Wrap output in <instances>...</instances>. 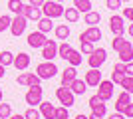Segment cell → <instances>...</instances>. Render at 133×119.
Here are the masks:
<instances>
[{"instance_id": "28", "label": "cell", "mask_w": 133, "mask_h": 119, "mask_svg": "<svg viewBox=\"0 0 133 119\" xmlns=\"http://www.w3.org/2000/svg\"><path fill=\"white\" fill-rule=\"evenodd\" d=\"M64 16H66V20L70 24H74V22L79 20V12L76 10V8H64Z\"/></svg>"}, {"instance_id": "33", "label": "cell", "mask_w": 133, "mask_h": 119, "mask_svg": "<svg viewBox=\"0 0 133 119\" xmlns=\"http://www.w3.org/2000/svg\"><path fill=\"white\" fill-rule=\"evenodd\" d=\"M10 115H12V107H10V103L0 101V119H8Z\"/></svg>"}, {"instance_id": "36", "label": "cell", "mask_w": 133, "mask_h": 119, "mask_svg": "<svg viewBox=\"0 0 133 119\" xmlns=\"http://www.w3.org/2000/svg\"><path fill=\"white\" fill-rule=\"evenodd\" d=\"M56 119H70V113H68V107H56Z\"/></svg>"}, {"instance_id": "20", "label": "cell", "mask_w": 133, "mask_h": 119, "mask_svg": "<svg viewBox=\"0 0 133 119\" xmlns=\"http://www.w3.org/2000/svg\"><path fill=\"white\" fill-rule=\"evenodd\" d=\"M129 103H131V95H129L127 91L119 93V95H117V101H115V111H119V113H121V111L127 107Z\"/></svg>"}, {"instance_id": "35", "label": "cell", "mask_w": 133, "mask_h": 119, "mask_svg": "<svg viewBox=\"0 0 133 119\" xmlns=\"http://www.w3.org/2000/svg\"><path fill=\"white\" fill-rule=\"evenodd\" d=\"M10 20H12V18L8 16V14H2V16H0V34L10 28Z\"/></svg>"}, {"instance_id": "27", "label": "cell", "mask_w": 133, "mask_h": 119, "mask_svg": "<svg viewBox=\"0 0 133 119\" xmlns=\"http://www.w3.org/2000/svg\"><path fill=\"white\" fill-rule=\"evenodd\" d=\"M74 8L78 12H83V14H85V12L91 10V2H89V0H74Z\"/></svg>"}, {"instance_id": "21", "label": "cell", "mask_w": 133, "mask_h": 119, "mask_svg": "<svg viewBox=\"0 0 133 119\" xmlns=\"http://www.w3.org/2000/svg\"><path fill=\"white\" fill-rule=\"evenodd\" d=\"M117 54H119V62H123V64L133 62V46H131V42H129L127 46H123Z\"/></svg>"}, {"instance_id": "39", "label": "cell", "mask_w": 133, "mask_h": 119, "mask_svg": "<svg viewBox=\"0 0 133 119\" xmlns=\"http://www.w3.org/2000/svg\"><path fill=\"white\" fill-rule=\"evenodd\" d=\"M91 52H94V44H91V42H82V54H91Z\"/></svg>"}, {"instance_id": "38", "label": "cell", "mask_w": 133, "mask_h": 119, "mask_svg": "<svg viewBox=\"0 0 133 119\" xmlns=\"http://www.w3.org/2000/svg\"><path fill=\"white\" fill-rule=\"evenodd\" d=\"M123 78H125V74H121V72H115V69L111 72V81H113V83H121Z\"/></svg>"}, {"instance_id": "23", "label": "cell", "mask_w": 133, "mask_h": 119, "mask_svg": "<svg viewBox=\"0 0 133 119\" xmlns=\"http://www.w3.org/2000/svg\"><path fill=\"white\" fill-rule=\"evenodd\" d=\"M83 22L88 24V26H97V24L101 22V14H99V12L89 10V12H85V16H83Z\"/></svg>"}, {"instance_id": "50", "label": "cell", "mask_w": 133, "mask_h": 119, "mask_svg": "<svg viewBox=\"0 0 133 119\" xmlns=\"http://www.w3.org/2000/svg\"><path fill=\"white\" fill-rule=\"evenodd\" d=\"M129 36H131V38H133V22L129 24Z\"/></svg>"}, {"instance_id": "19", "label": "cell", "mask_w": 133, "mask_h": 119, "mask_svg": "<svg viewBox=\"0 0 133 119\" xmlns=\"http://www.w3.org/2000/svg\"><path fill=\"white\" fill-rule=\"evenodd\" d=\"M70 89H72V93L74 95H83L85 91H88V83L83 81V79H74L72 83H70Z\"/></svg>"}, {"instance_id": "53", "label": "cell", "mask_w": 133, "mask_h": 119, "mask_svg": "<svg viewBox=\"0 0 133 119\" xmlns=\"http://www.w3.org/2000/svg\"><path fill=\"white\" fill-rule=\"evenodd\" d=\"M121 2H129V0H121Z\"/></svg>"}, {"instance_id": "5", "label": "cell", "mask_w": 133, "mask_h": 119, "mask_svg": "<svg viewBox=\"0 0 133 119\" xmlns=\"http://www.w3.org/2000/svg\"><path fill=\"white\" fill-rule=\"evenodd\" d=\"M36 74H38L40 79H52L58 74V66H56L54 62H48V60H46V62H42L38 68H36Z\"/></svg>"}, {"instance_id": "6", "label": "cell", "mask_w": 133, "mask_h": 119, "mask_svg": "<svg viewBox=\"0 0 133 119\" xmlns=\"http://www.w3.org/2000/svg\"><path fill=\"white\" fill-rule=\"evenodd\" d=\"M113 81L111 79H101L99 83H97V93L95 95L99 97L101 101H109L111 97H113Z\"/></svg>"}, {"instance_id": "37", "label": "cell", "mask_w": 133, "mask_h": 119, "mask_svg": "<svg viewBox=\"0 0 133 119\" xmlns=\"http://www.w3.org/2000/svg\"><path fill=\"white\" fill-rule=\"evenodd\" d=\"M105 6L109 10H117V8H121V0H105Z\"/></svg>"}, {"instance_id": "24", "label": "cell", "mask_w": 133, "mask_h": 119, "mask_svg": "<svg viewBox=\"0 0 133 119\" xmlns=\"http://www.w3.org/2000/svg\"><path fill=\"white\" fill-rule=\"evenodd\" d=\"M68 64H70V66H74V68H78L79 64H82V52H78V50H70V54H68Z\"/></svg>"}, {"instance_id": "34", "label": "cell", "mask_w": 133, "mask_h": 119, "mask_svg": "<svg viewBox=\"0 0 133 119\" xmlns=\"http://www.w3.org/2000/svg\"><path fill=\"white\" fill-rule=\"evenodd\" d=\"M22 115H24V119H42V115H40V111L36 107H28Z\"/></svg>"}, {"instance_id": "9", "label": "cell", "mask_w": 133, "mask_h": 119, "mask_svg": "<svg viewBox=\"0 0 133 119\" xmlns=\"http://www.w3.org/2000/svg\"><path fill=\"white\" fill-rule=\"evenodd\" d=\"M99 40H101L99 26H89L85 32L79 34V42H91V44H95V42H99Z\"/></svg>"}, {"instance_id": "16", "label": "cell", "mask_w": 133, "mask_h": 119, "mask_svg": "<svg viewBox=\"0 0 133 119\" xmlns=\"http://www.w3.org/2000/svg\"><path fill=\"white\" fill-rule=\"evenodd\" d=\"M22 16L26 20H34V22H38L40 18H42V10L36 8V6H30V4H24L22 8Z\"/></svg>"}, {"instance_id": "32", "label": "cell", "mask_w": 133, "mask_h": 119, "mask_svg": "<svg viewBox=\"0 0 133 119\" xmlns=\"http://www.w3.org/2000/svg\"><path fill=\"white\" fill-rule=\"evenodd\" d=\"M12 62H14V54H12V52H8V50H4L2 52V54H0V64H2V66H12Z\"/></svg>"}, {"instance_id": "42", "label": "cell", "mask_w": 133, "mask_h": 119, "mask_svg": "<svg viewBox=\"0 0 133 119\" xmlns=\"http://www.w3.org/2000/svg\"><path fill=\"white\" fill-rule=\"evenodd\" d=\"M125 75H133V62L125 64Z\"/></svg>"}, {"instance_id": "44", "label": "cell", "mask_w": 133, "mask_h": 119, "mask_svg": "<svg viewBox=\"0 0 133 119\" xmlns=\"http://www.w3.org/2000/svg\"><path fill=\"white\" fill-rule=\"evenodd\" d=\"M113 69H115V72H121V74H125V64H123V62L115 64V68H113Z\"/></svg>"}, {"instance_id": "12", "label": "cell", "mask_w": 133, "mask_h": 119, "mask_svg": "<svg viewBox=\"0 0 133 119\" xmlns=\"http://www.w3.org/2000/svg\"><path fill=\"white\" fill-rule=\"evenodd\" d=\"M40 81L42 79L38 78V74H32V72H22V74L18 75V85L30 87V85H40Z\"/></svg>"}, {"instance_id": "18", "label": "cell", "mask_w": 133, "mask_h": 119, "mask_svg": "<svg viewBox=\"0 0 133 119\" xmlns=\"http://www.w3.org/2000/svg\"><path fill=\"white\" fill-rule=\"evenodd\" d=\"M76 78H78V69L74 68V66H68V68L62 72V85H64V87H70V83H72Z\"/></svg>"}, {"instance_id": "31", "label": "cell", "mask_w": 133, "mask_h": 119, "mask_svg": "<svg viewBox=\"0 0 133 119\" xmlns=\"http://www.w3.org/2000/svg\"><path fill=\"white\" fill-rule=\"evenodd\" d=\"M70 50H72V46L68 44L66 40L62 42V44H58V58H62V60H66L68 54H70Z\"/></svg>"}, {"instance_id": "45", "label": "cell", "mask_w": 133, "mask_h": 119, "mask_svg": "<svg viewBox=\"0 0 133 119\" xmlns=\"http://www.w3.org/2000/svg\"><path fill=\"white\" fill-rule=\"evenodd\" d=\"M109 119H125V115L119 113V111H115V113H111V115H109Z\"/></svg>"}, {"instance_id": "49", "label": "cell", "mask_w": 133, "mask_h": 119, "mask_svg": "<svg viewBox=\"0 0 133 119\" xmlns=\"http://www.w3.org/2000/svg\"><path fill=\"white\" fill-rule=\"evenodd\" d=\"M76 119H88V115H83V113H78V115H76Z\"/></svg>"}, {"instance_id": "26", "label": "cell", "mask_w": 133, "mask_h": 119, "mask_svg": "<svg viewBox=\"0 0 133 119\" xmlns=\"http://www.w3.org/2000/svg\"><path fill=\"white\" fill-rule=\"evenodd\" d=\"M129 42H131V40H127L125 36H115V38L111 40V48H113L115 52H119V50L123 48V46H127Z\"/></svg>"}, {"instance_id": "7", "label": "cell", "mask_w": 133, "mask_h": 119, "mask_svg": "<svg viewBox=\"0 0 133 119\" xmlns=\"http://www.w3.org/2000/svg\"><path fill=\"white\" fill-rule=\"evenodd\" d=\"M26 26H28V20L22 16V14H16V16L10 20V32L14 38H18V36H22L24 32H26Z\"/></svg>"}, {"instance_id": "47", "label": "cell", "mask_w": 133, "mask_h": 119, "mask_svg": "<svg viewBox=\"0 0 133 119\" xmlns=\"http://www.w3.org/2000/svg\"><path fill=\"white\" fill-rule=\"evenodd\" d=\"M88 119H101V117H99V115H95L94 111H91V115H88Z\"/></svg>"}, {"instance_id": "51", "label": "cell", "mask_w": 133, "mask_h": 119, "mask_svg": "<svg viewBox=\"0 0 133 119\" xmlns=\"http://www.w3.org/2000/svg\"><path fill=\"white\" fill-rule=\"evenodd\" d=\"M0 101H2V87H0Z\"/></svg>"}, {"instance_id": "4", "label": "cell", "mask_w": 133, "mask_h": 119, "mask_svg": "<svg viewBox=\"0 0 133 119\" xmlns=\"http://www.w3.org/2000/svg\"><path fill=\"white\" fill-rule=\"evenodd\" d=\"M107 60V52L103 50V48H94V52L89 54L88 58V64H89V68H95V69H99L103 64H105Z\"/></svg>"}, {"instance_id": "15", "label": "cell", "mask_w": 133, "mask_h": 119, "mask_svg": "<svg viewBox=\"0 0 133 119\" xmlns=\"http://www.w3.org/2000/svg\"><path fill=\"white\" fill-rule=\"evenodd\" d=\"M38 107H40L38 111H40V115H42V119H56V107L50 101H40Z\"/></svg>"}, {"instance_id": "11", "label": "cell", "mask_w": 133, "mask_h": 119, "mask_svg": "<svg viewBox=\"0 0 133 119\" xmlns=\"http://www.w3.org/2000/svg\"><path fill=\"white\" fill-rule=\"evenodd\" d=\"M40 50H42V58L48 60V62H52L54 58H58V44H56L54 40H48Z\"/></svg>"}, {"instance_id": "48", "label": "cell", "mask_w": 133, "mask_h": 119, "mask_svg": "<svg viewBox=\"0 0 133 119\" xmlns=\"http://www.w3.org/2000/svg\"><path fill=\"white\" fill-rule=\"evenodd\" d=\"M8 119H24V115H10Z\"/></svg>"}, {"instance_id": "30", "label": "cell", "mask_w": 133, "mask_h": 119, "mask_svg": "<svg viewBox=\"0 0 133 119\" xmlns=\"http://www.w3.org/2000/svg\"><path fill=\"white\" fill-rule=\"evenodd\" d=\"M119 85L123 87V91H127L129 95H133V75H125Z\"/></svg>"}, {"instance_id": "14", "label": "cell", "mask_w": 133, "mask_h": 119, "mask_svg": "<svg viewBox=\"0 0 133 119\" xmlns=\"http://www.w3.org/2000/svg\"><path fill=\"white\" fill-rule=\"evenodd\" d=\"M83 81L88 83V87H97V83L101 81V72L95 68H89V72H85Z\"/></svg>"}, {"instance_id": "29", "label": "cell", "mask_w": 133, "mask_h": 119, "mask_svg": "<svg viewBox=\"0 0 133 119\" xmlns=\"http://www.w3.org/2000/svg\"><path fill=\"white\" fill-rule=\"evenodd\" d=\"M22 8H24L22 0H8V10H10V12H14V14H22Z\"/></svg>"}, {"instance_id": "10", "label": "cell", "mask_w": 133, "mask_h": 119, "mask_svg": "<svg viewBox=\"0 0 133 119\" xmlns=\"http://www.w3.org/2000/svg\"><path fill=\"white\" fill-rule=\"evenodd\" d=\"M88 105L91 107V111H94L95 115H99L101 119L105 117V113H107V107H105V101H101L97 95H91L89 97V101H88Z\"/></svg>"}, {"instance_id": "1", "label": "cell", "mask_w": 133, "mask_h": 119, "mask_svg": "<svg viewBox=\"0 0 133 119\" xmlns=\"http://www.w3.org/2000/svg\"><path fill=\"white\" fill-rule=\"evenodd\" d=\"M42 16H48V18H62L64 16V6L60 4V2H56V0H52V2H44L42 4Z\"/></svg>"}, {"instance_id": "46", "label": "cell", "mask_w": 133, "mask_h": 119, "mask_svg": "<svg viewBox=\"0 0 133 119\" xmlns=\"http://www.w3.org/2000/svg\"><path fill=\"white\" fill-rule=\"evenodd\" d=\"M4 75H6V68H4V66H2V64H0V79L4 78Z\"/></svg>"}, {"instance_id": "13", "label": "cell", "mask_w": 133, "mask_h": 119, "mask_svg": "<svg viewBox=\"0 0 133 119\" xmlns=\"http://www.w3.org/2000/svg\"><path fill=\"white\" fill-rule=\"evenodd\" d=\"M46 42H48V38H46V34H42L40 30L28 34V46H30V48H42Z\"/></svg>"}, {"instance_id": "43", "label": "cell", "mask_w": 133, "mask_h": 119, "mask_svg": "<svg viewBox=\"0 0 133 119\" xmlns=\"http://www.w3.org/2000/svg\"><path fill=\"white\" fill-rule=\"evenodd\" d=\"M46 0H30V2H28V4L30 6H36V8H42V4H44Z\"/></svg>"}, {"instance_id": "8", "label": "cell", "mask_w": 133, "mask_h": 119, "mask_svg": "<svg viewBox=\"0 0 133 119\" xmlns=\"http://www.w3.org/2000/svg\"><path fill=\"white\" fill-rule=\"evenodd\" d=\"M109 30L113 36H123L125 34V20H123V16H117V14H113V16L109 18Z\"/></svg>"}, {"instance_id": "25", "label": "cell", "mask_w": 133, "mask_h": 119, "mask_svg": "<svg viewBox=\"0 0 133 119\" xmlns=\"http://www.w3.org/2000/svg\"><path fill=\"white\" fill-rule=\"evenodd\" d=\"M54 32H56V38H58V40H68V38H70V26H68V24L56 26Z\"/></svg>"}, {"instance_id": "22", "label": "cell", "mask_w": 133, "mask_h": 119, "mask_svg": "<svg viewBox=\"0 0 133 119\" xmlns=\"http://www.w3.org/2000/svg\"><path fill=\"white\" fill-rule=\"evenodd\" d=\"M38 30L42 32V34H48V32H52V30H54V22H52V18L42 16V18L38 20Z\"/></svg>"}, {"instance_id": "41", "label": "cell", "mask_w": 133, "mask_h": 119, "mask_svg": "<svg viewBox=\"0 0 133 119\" xmlns=\"http://www.w3.org/2000/svg\"><path fill=\"white\" fill-rule=\"evenodd\" d=\"M121 113L125 115V119H127V117H129V119H133V101L129 103V105H127V107H125V109H123Z\"/></svg>"}, {"instance_id": "40", "label": "cell", "mask_w": 133, "mask_h": 119, "mask_svg": "<svg viewBox=\"0 0 133 119\" xmlns=\"http://www.w3.org/2000/svg\"><path fill=\"white\" fill-rule=\"evenodd\" d=\"M123 20H129V22H133V8H123Z\"/></svg>"}, {"instance_id": "17", "label": "cell", "mask_w": 133, "mask_h": 119, "mask_svg": "<svg viewBox=\"0 0 133 119\" xmlns=\"http://www.w3.org/2000/svg\"><path fill=\"white\" fill-rule=\"evenodd\" d=\"M12 66H14L18 72H24V69H28V66H30V56H28L26 52H20L18 56H14V62H12Z\"/></svg>"}, {"instance_id": "3", "label": "cell", "mask_w": 133, "mask_h": 119, "mask_svg": "<svg viewBox=\"0 0 133 119\" xmlns=\"http://www.w3.org/2000/svg\"><path fill=\"white\" fill-rule=\"evenodd\" d=\"M56 97H58V101H60L64 107H68V109L72 107V105H76V95L72 93L70 87H64V85L58 87V89H56Z\"/></svg>"}, {"instance_id": "52", "label": "cell", "mask_w": 133, "mask_h": 119, "mask_svg": "<svg viewBox=\"0 0 133 119\" xmlns=\"http://www.w3.org/2000/svg\"><path fill=\"white\" fill-rule=\"evenodd\" d=\"M56 2H60V4H62V2H66V0H56Z\"/></svg>"}, {"instance_id": "2", "label": "cell", "mask_w": 133, "mask_h": 119, "mask_svg": "<svg viewBox=\"0 0 133 119\" xmlns=\"http://www.w3.org/2000/svg\"><path fill=\"white\" fill-rule=\"evenodd\" d=\"M42 97H44V89H42V85H30V89L26 91L24 99H26V103L30 105V107H36V105L42 101Z\"/></svg>"}]
</instances>
